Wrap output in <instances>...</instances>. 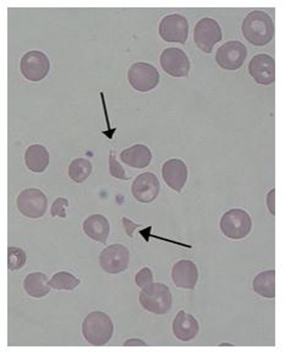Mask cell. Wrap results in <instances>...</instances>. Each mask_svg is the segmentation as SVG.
I'll return each instance as SVG.
<instances>
[{"instance_id":"1","label":"cell","mask_w":285,"mask_h":355,"mask_svg":"<svg viewBox=\"0 0 285 355\" xmlns=\"http://www.w3.org/2000/svg\"><path fill=\"white\" fill-rule=\"evenodd\" d=\"M241 31L248 42L256 47H264L275 37V21L266 11H251L243 21Z\"/></svg>"},{"instance_id":"2","label":"cell","mask_w":285,"mask_h":355,"mask_svg":"<svg viewBox=\"0 0 285 355\" xmlns=\"http://www.w3.org/2000/svg\"><path fill=\"white\" fill-rule=\"evenodd\" d=\"M83 334L89 345H107L114 334V324L103 311H94L83 320Z\"/></svg>"},{"instance_id":"3","label":"cell","mask_w":285,"mask_h":355,"mask_svg":"<svg viewBox=\"0 0 285 355\" xmlns=\"http://www.w3.org/2000/svg\"><path fill=\"white\" fill-rule=\"evenodd\" d=\"M140 304L142 308L150 313L164 315L171 310L173 305L171 289L163 283H150L141 289Z\"/></svg>"},{"instance_id":"4","label":"cell","mask_w":285,"mask_h":355,"mask_svg":"<svg viewBox=\"0 0 285 355\" xmlns=\"http://www.w3.org/2000/svg\"><path fill=\"white\" fill-rule=\"evenodd\" d=\"M221 230L227 238L233 241L244 239L252 230L250 214L241 209H229L221 218Z\"/></svg>"},{"instance_id":"5","label":"cell","mask_w":285,"mask_h":355,"mask_svg":"<svg viewBox=\"0 0 285 355\" xmlns=\"http://www.w3.org/2000/svg\"><path fill=\"white\" fill-rule=\"evenodd\" d=\"M16 204L20 214L32 220L41 218L47 212V196L40 189L30 188L22 190L17 196Z\"/></svg>"},{"instance_id":"6","label":"cell","mask_w":285,"mask_h":355,"mask_svg":"<svg viewBox=\"0 0 285 355\" xmlns=\"http://www.w3.org/2000/svg\"><path fill=\"white\" fill-rule=\"evenodd\" d=\"M223 38L222 27L212 17H203L197 22L193 31V41L203 53H212L213 48Z\"/></svg>"},{"instance_id":"7","label":"cell","mask_w":285,"mask_h":355,"mask_svg":"<svg viewBox=\"0 0 285 355\" xmlns=\"http://www.w3.org/2000/svg\"><path fill=\"white\" fill-rule=\"evenodd\" d=\"M128 80L132 89L139 92H150L159 84V73L156 67L148 63L132 64L128 73Z\"/></svg>"},{"instance_id":"8","label":"cell","mask_w":285,"mask_h":355,"mask_svg":"<svg viewBox=\"0 0 285 355\" xmlns=\"http://www.w3.org/2000/svg\"><path fill=\"white\" fill-rule=\"evenodd\" d=\"M20 70L22 76L31 81L38 83L47 78L51 70L49 58L40 51H30L21 58Z\"/></svg>"},{"instance_id":"9","label":"cell","mask_w":285,"mask_h":355,"mask_svg":"<svg viewBox=\"0 0 285 355\" xmlns=\"http://www.w3.org/2000/svg\"><path fill=\"white\" fill-rule=\"evenodd\" d=\"M158 32L166 42L185 44L189 37V21L185 16L180 14L164 16L159 24Z\"/></svg>"},{"instance_id":"10","label":"cell","mask_w":285,"mask_h":355,"mask_svg":"<svg viewBox=\"0 0 285 355\" xmlns=\"http://www.w3.org/2000/svg\"><path fill=\"white\" fill-rule=\"evenodd\" d=\"M248 57V48L239 41L224 43L216 53V62L221 68L235 71L243 67Z\"/></svg>"},{"instance_id":"11","label":"cell","mask_w":285,"mask_h":355,"mask_svg":"<svg viewBox=\"0 0 285 355\" xmlns=\"http://www.w3.org/2000/svg\"><path fill=\"white\" fill-rule=\"evenodd\" d=\"M159 63L162 69L173 78H187L191 69L190 59L180 48L164 49L159 58Z\"/></svg>"},{"instance_id":"12","label":"cell","mask_w":285,"mask_h":355,"mask_svg":"<svg viewBox=\"0 0 285 355\" xmlns=\"http://www.w3.org/2000/svg\"><path fill=\"white\" fill-rule=\"evenodd\" d=\"M130 252L128 248L121 244H113L102 250L99 255V263L103 271L116 275L126 271L129 266Z\"/></svg>"},{"instance_id":"13","label":"cell","mask_w":285,"mask_h":355,"mask_svg":"<svg viewBox=\"0 0 285 355\" xmlns=\"http://www.w3.org/2000/svg\"><path fill=\"white\" fill-rule=\"evenodd\" d=\"M161 190V184L156 174L146 172L136 178L131 187V193L141 204H150L155 201Z\"/></svg>"},{"instance_id":"14","label":"cell","mask_w":285,"mask_h":355,"mask_svg":"<svg viewBox=\"0 0 285 355\" xmlns=\"http://www.w3.org/2000/svg\"><path fill=\"white\" fill-rule=\"evenodd\" d=\"M249 73L259 85L270 86L275 81V58L268 54L254 55L249 64Z\"/></svg>"},{"instance_id":"15","label":"cell","mask_w":285,"mask_h":355,"mask_svg":"<svg viewBox=\"0 0 285 355\" xmlns=\"http://www.w3.org/2000/svg\"><path fill=\"white\" fill-rule=\"evenodd\" d=\"M162 177L169 188L180 193L187 184L189 169L182 159L171 158L163 164Z\"/></svg>"},{"instance_id":"16","label":"cell","mask_w":285,"mask_h":355,"mask_svg":"<svg viewBox=\"0 0 285 355\" xmlns=\"http://www.w3.org/2000/svg\"><path fill=\"white\" fill-rule=\"evenodd\" d=\"M171 279L178 288L193 289L198 282V270L196 263L190 260L177 262L171 270Z\"/></svg>"},{"instance_id":"17","label":"cell","mask_w":285,"mask_h":355,"mask_svg":"<svg viewBox=\"0 0 285 355\" xmlns=\"http://www.w3.org/2000/svg\"><path fill=\"white\" fill-rule=\"evenodd\" d=\"M198 331H200V324L192 315L182 310L177 313L173 322V334L178 340L182 342H190L193 338H196Z\"/></svg>"},{"instance_id":"18","label":"cell","mask_w":285,"mask_h":355,"mask_svg":"<svg viewBox=\"0 0 285 355\" xmlns=\"http://www.w3.org/2000/svg\"><path fill=\"white\" fill-rule=\"evenodd\" d=\"M83 232L92 241L105 244L108 241L110 225L103 214H92L83 222Z\"/></svg>"},{"instance_id":"19","label":"cell","mask_w":285,"mask_h":355,"mask_svg":"<svg viewBox=\"0 0 285 355\" xmlns=\"http://www.w3.org/2000/svg\"><path fill=\"white\" fill-rule=\"evenodd\" d=\"M120 159L129 167L142 169L150 166L152 161V152L146 145L137 144L121 151Z\"/></svg>"},{"instance_id":"20","label":"cell","mask_w":285,"mask_h":355,"mask_svg":"<svg viewBox=\"0 0 285 355\" xmlns=\"http://www.w3.org/2000/svg\"><path fill=\"white\" fill-rule=\"evenodd\" d=\"M48 277L42 272H32L24 281V289L32 298H44L51 292Z\"/></svg>"},{"instance_id":"21","label":"cell","mask_w":285,"mask_h":355,"mask_svg":"<svg viewBox=\"0 0 285 355\" xmlns=\"http://www.w3.org/2000/svg\"><path fill=\"white\" fill-rule=\"evenodd\" d=\"M26 167L33 173H43L49 166V152L42 145H31L25 153Z\"/></svg>"},{"instance_id":"22","label":"cell","mask_w":285,"mask_h":355,"mask_svg":"<svg viewBox=\"0 0 285 355\" xmlns=\"http://www.w3.org/2000/svg\"><path fill=\"white\" fill-rule=\"evenodd\" d=\"M252 287L257 295L262 298L273 299L275 297V271L267 270L254 277Z\"/></svg>"},{"instance_id":"23","label":"cell","mask_w":285,"mask_h":355,"mask_svg":"<svg viewBox=\"0 0 285 355\" xmlns=\"http://www.w3.org/2000/svg\"><path fill=\"white\" fill-rule=\"evenodd\" d=\"M92 163L86 158H76L69 166V177L75 183H85L92 173Z\"/></svg>"},{"instance_id":"24","label":"cell","mask_w":285,"mask_h":355,"mask_svg":"<svg viewBox=\"0 0 285 355\" xmlns=\"http://www.w3.org/2000/svg\"><path fill=\"white\" fill-rule=\"evenodd\" d=\"M80 283L81 281L78 277L65 271L58 272L49 281L51 287L57 291H75Z\"/></svg>"},{"instance_id":"25","label":"cell","mask_w":285,"mask_h":355,"mask_svg":"<svg viewBox=\"0 0 285 355\" xmlns=\"http://www.w3.org/2000/svg\"><path fill=\"white\" fill-rule=\"evenodd\" d=\"M26 251L21 248L10 246L8 249V267L10 271H17L26 265Z\"/></svg>"},{"instance_id":"26","label":"cell","mask_w":285,"mask_h":355,"mask_svg":"<svg viewBox=\"0 0 285 355\" xmlns=\"http://www.w3.org/2000/svg\"><path fill=\"white\" fill-rule=\"evenodd\" d=\"M109 173H110L112 177L120 179V180H129L124 168L121 167L120 163L116 161L113 151H110V153H109Z\"/></svg>"},{"instance_id":"27","label":"cell","mask_w":285,"mask_h":355,"mask_svg":"<svg viewBox=\"0 0 285 355\" xmlns=\"http://www.w3.org/2000/svg\"><path fill=\"white\" fill-rule=\"evenodd\" d=\"M69 206V200L65 198H58L53 202L51 207V214L52 217H60V218H67V209Z\"/></svg>"},{"instance_id":"28","label":"cell","mask_w":285,"mask_h":355,"mask_svg":"<svg viewBox=\"0 0 285 355\" xmlns=\"http://www.w3.org/2000/svg\"><path fill=\"white\" fill-rule=\"evenodd\" d=\"M135 282L137 284V287L145 288L146 286H148L150 283L153 282V273L150 271V267H144L142 270L137 272L136 275Z\"/></svg>"},{"instance_id":"29","label":"cell","mask_w":285,"mask_h":355,"mask_svg":"<svg viewBox=\"0 0 285 355\" xmlns=\"http://www.w3.org/2000/svg\"><path fill=\"white\" fill-rule=\"evenodd\" d=\"M123 225H124V230H126V233H128L130 238H134V232H135L137 227H140V225H136L132 220H130L129 218H126V217L123 218Z\"/></svg>"},{"instance_id":"30","label":"cell","mask_w":285,"mask_h":355,"mask_svg":"<svg viewBox=\"0 0 285 355\" xmlns=\"http://www.w3.org/2000/svg\"><path fill=\"white\" fill-rule=\"evenodd\" d=\"M267 207L272 216H275V189H272L270 193H267Z\"/></svg>"},{"instance_id":"31","label":"cell","mask_w":285,"mask_h":355,"mask_svg":"<svg viewBox=\"0 0 285 355\" xmlns=\"http://www.w3.org/2000/svg\"><path fill=\"white\" fill-rule=\"evenodd\" d=\"M124 345H126V347H130V345H146V343L144 340H134V338H132V340H126Z\"/></svg>"}]
</instances>
